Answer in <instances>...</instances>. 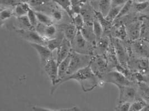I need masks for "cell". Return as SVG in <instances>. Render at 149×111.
Segmentation results:
<instances>
[{
  "label": "cell",
  "instance_id": "bcb514c9",
  "mask_svg": "<svg viewBox=\"0 0 149 111\" xmlns=\"http://www.w3.org/2000/svg\"><path fill=\"white\" fill-rule=\"evenodd\" d=\"M145 82L149 84V74L146 76V79H145Z\"/></svg>",
  "mask_w": 149,
  "mask_h": 111
},
{
  "label": "cell",
  "instance_id": "83f0119b",
  "mask_svg": "<svg viewBox=\"0 0 149 111\" xmlns=\"http://www.w3.org/2000/svg\"><path fill=\"white\" fill-rule=\"evenodd\" d=\"M98 6V11L106 17L112 7V0H100Z\"/></svg>",
  "mask_w": 149,
  "mask_h": 111
},
{
  "label": "cell",
  "instance_id": "2e32d148",
  "mask_svg": "<svg viewBox=\"0 0 149 111\" xmlns=\"http://www.w3.org/2000/svg\"><path fill=\"white\" fill-rule=\"evenodd\" d=\"M30 44L37 51L40 57L41 64L42 65L48 59L53 58V51L46 45L38 43H30Z\"/></svg>",
  "mask_w": 149,
  "mask_h": 111
},
{
  "label": "cell",
  "instance_id": "277c9868",
  "mask_svg": "<svg viewBox=\"0 0 149 111\" xmlns=\"http://www.w3.org/2000/svg\"><path fill=\"white\" fill-rule=\"evenodd\" d=\"M101 80L104 83L113 84L117 87L123 85H134L137 84L129 79L125 74L116 69L110 70L108 71L102 76Z\"/></svg>",
  "mask_w": 149,
  "mask_h": 111
},
{
  "label": "cell",
  "instance_id": "1f68e13d",
  "mask_svg": "<svg viewBox=\"0 0 149 111\" xmlns=\"http://www.w3.org/2000/svg\"><path fill=\"white\" fill-rule=\"evenodd\" d=\"M122 6L123 5L111 7L107 15L106 16V19L110 22L113 23L116 20Z\"/></svg>",
  "mask_w": 149,
  "mask_h": 111
},
{
  "label": "cell",
  "instance_id": "f35d334b",
  "mask_svg": "<svg viewBox=\"0 0 149 111\" xmlns=\"http://www.w3.org/2000/svg\"><path fill=\"white\" fill-rule=\"evenodd\" d=\"M131 105V103L129 102H124L119 103L115 108V111H129Z\"/></svg>",
  "mask_w": 149,
  "mask_h": 111
},
{
  "label": "cell",
  "instance_id": "d6986e66",
  "mask_svg": "<svg viewBox=\"0 0 149 111\" xmlns=\"http://www.w3.org/2000/svg\"><path fill=\"white\" fill-rule=\"evenodd\" d=\"M81 14L86 23H93L96 18L95 10L87 2L81 8Z\"/></svg>",
  "mask_w": 149,
  "mask_h": 111
},
{
  "label": "cell",
  "instance_id": "5bb4252c",
  "mask_svg": "<svg viewBox=\"0 0 149 111\" xmlns=\"http://www.w3.org/2000/svg\"><path fill=\"white\" fill-rule=\"evenodd\" d=\"M111 43V37L108 35L103 36L95 45L93 56H104Z\"/></svg>",
  "mask_w": 149,
  "mask_h": 111
},
{
  "label": "cell",
  "instance_id": "f546056e",
  "mask_svg": "<svg viewBox=\"0 0 149 111\" xmlns=\"http://www.w3.org/2000/svg\"><path fill=\"white\" fill-rule=\"evenodd\" d=\"M148 103L140 96L135 101L131 103L130 108V111H141Z\"/></svg>",
  "mask_w": 149,
  "mask_h": 111
},
{
  "label": "cell",
  "instance_id": "7a4b0ae2",
  "mask_svg": "<svg viewBox=\"0 0 149 111\" xmlns=\"http://www.w3.org/2000/svg\"><path fill=\"white\" fill-rule=\"evenodd\" d=\"M70 56L71 59L68 71V76L89 65L93 56L82 54L73 50H72Z\"/></svg>",
  "mask_w": 149,
  "mask_h": 111
},
{
  "label": "cell",
  "instance_id": "603a6c76",
  "mask_svg": "<svg viewBox=\"0 0 149 111\" xmlns=\"http://www.w3.org/2000/svg\"><path fill=\"white\" fill-rule=\"evenodd\" d=\"M31 6L27 2H21L14 8V16L16 17L26 16Z\"/></svg>",
  "mask_w": 149,
  "mask_h": 111
},
{
  "label": "cell",
  "instance_id": "7dc6e473",
  "mask_svg": "<svg viewBox=\"0 0 149 111\" xmlns=\"http://www.w3.org/2000/svg\"><path fill=\"white\" fill-rule=\"evenodd\" d=\"M145 39H147V40H148L149 42V38H145Z\"/></svg>",
  "mask_w": 149,
  "mask_h": 111
},
{
  "label": "cell",
  "instance_id": "836d02e7",
  "mask_svg": "<svg viewBox=\"0 0 149 111\" xmlns=\"http://www.w3.org/2000/svg\"><path fill=\"white\" fill-rule=\"evenodd\" d=\"M50 16L54 21L56 22H60L64 19L63 11L56 7L52 8L50 10Z\"/></svg>",
  "mask_w": 149,
  "mask_h": 111
},
{
  "label": "cell",
  "instance_id": "6da1fadb",
  "mask_svg": "<svg viewBox=\"0 0 149 111\" xmlns=\"http://www.w3.org/2000/svg\"><path fill=\"white\" fill-rule=\"evenodd\" d=\"M70 80H74L78 82L80 84L82 89L84 92H88L93 90L100 84L101 80V79L95 74L90 65H88L77 71L72 74L66 76L59 82L52 87L51 93L53 94L55 90L59 85Z\"/></svg>",
  "mask_w": 149,
  "mask_h": 111
},
{
  "label": "cell",
  "instance_id": "3957f363",
  "mask_svg": "<svg viewBox=\"0 0 149 111\" xmlns=\"http://www.w3.org/2000/svg\"><path fill=\"white\" fill-rule=\"evenodd\" d=\"M72 50L77 53L93 56L95 44L88 42L81 34L80 30H78L74 39L71 42Z\"/></svg>",
  "mask_w": 149,
  "mask_h": 111
},
{
  "label": "cell",
  "instance_id": "52a82bcc",
  "mask_svg": "<svg viewBox=\"0 0 149 111\" xmlns=\"http://www.w3.org/2000/svg\"><path fill=\"white\" fill-rule=\"evenodd\" d=\"M128 66L131 72L138 71L146 76L149 74V58L130 56Z\"/></svg>",
  "mask_w": 149,
  "mask_h": 111
},
{
  "label": "cell",
  "instance_id": "d590c367",
  "mask_svg": "<svg viewBox=\"0 0 149 111\" xmlns=\"http://www.w3.org/2000/svg\"><path fill=\"white\" fill-rule=\"evenodd\" d=\"M72 21L74 23L78 30H81L86 23L84 18L81 13L74 14L72 19Z\"/></svg>",
  "mask_w": 149,
  "mask_h": 111
},
{
  "label": "cell",
  "instance_id": "7bdbcfd3",
  "mask_svg": "<svg viewBox=\"0 0 149 111\" xmlns=\"http://www.w3.org/2000/svg\"><path fill=\"white\" fill-rule=\"evenodd\" d=\"M128 0H112V7L123 5Z\"/></svg>",
  "mask_w": 149,
  "mask_h": 111
},
{
  "label": "cell",
  "instance_id": "5b68a950",
  "mask_svg": "<svg viewBox=\"0 0 149 111\" xmlns=\"http://www.w3.org/2000/svg\"><path fill=\"white\" fill-rule=\"evenodd\" d=\"M114 45L116 53L119 64L123 68L129 69L128 64L130 58V53L128 46L122 43V40L111 36ZM130 70V69H129Z\"/></svg>",
  "mask_w": 149,
  "mask_h": 111
},
{
  "label": "cell",
  "instance_id": "ab89813d",
  "mask_svg": "<svg viewBox=\"0 0 149 111\" xmlns=\"http://www.w3.org/2000/svg\"><path fill=\"white\" fill-rule=\"evenodd\" d=\"M50 0H30L28 3L31 7H39L45 5Z\"/></svg>",
  "mask_w": 149,
  "mask_h": 111
},
{
  "label": "cell",
  "instance_id": "ba28073f",
  "mask_svg": "<svg viewBox=\"0 0 149 111\" xmlns=\"http://www.w3.org/2000/svg\"><path fill=\"white\" fill-rule=\"evenodd\" d=\"M89 65L95 74L100 79L109 71L108 62L104 56H92Z\"/></svg>",
  "mask_w": 149,
  "mask_h": 111
},
{
  "label": "cell",
  "instance_id": "484cf974",
  "mask_svg": "<svg viewBox=\"0 0 149 111\" xmlns=\"http://www.w3.org/2000/svg\"><path fill=\"white\" fill-rule=\"evenodd\" d=\"M53 1L56 3L59 6L65 11L69 16V17L72 19L73 14L72 12V6L70 0H53Z\"/></svg>",
  "mask_w": 149,
  "mask_h": 111
},
{
  "label": "cell",
  "instance_id": "d4e9b609",
  "mask_svg": "<svg viewBox=\"0 0 149 111\" xmlns=\"http://www.w3.org/2000/svg\"><path fill=\"white\" fill-rule=\"evenodd\" d=\"M16 30H29L34 28L33 26L31 25L27 15L22 16V17H16Z\"/></svg>",
  "mask_w": 149,
  "mask_h": 111
},
{
  "label": "cell",
  "instance_id": "ee69618b",
  "mask_svg": "<svg viewBox=\"0 0 149 111\" xmlns=\"http://www.w3.org/2000/svg\"><path fill=\"white\" fill-rule=\"evenodd\" d=\"M57 111H80V109L77 107L74 106L70 108H61V109H57Z\"/></svg>",
  "mask_w": 149,
  "mask_h": 111
},
{
  "label": "cell",
  "instance_id": "e0dca14e",
  "mask_svg": "<svg viewBox=\"0 0 149 111\" xmlns=\"http://www.w3.org/2000/svg\"><path fill=\"white\" fill-rule=\"evenodd\" d=\"M59 28L61 29L64 37L71 42H73L78 31L74 23L72 21L70 23L62 24L59 26Z\"/></svg>",
  "mask_w": 149,
  "mask_h": 111
},
{
  "label": "cell",
  "instance_id": "44dd1931",
  "mask_svg": "<svg viewBox=\"0 0 149 111\" xmlns=\"http://www.w3.org/2000/svg\"><path fill=\"white\" fill-rule=\"evenodd\" d=\"M71 59L70 54L63 60L61 62H60L58 65V82H60L64 78L68 76V71L69 67V64ZM56 83V84H57Z\"/></svg>",
  "mask_w": 149,
  "mask_h": 111
},
{
  "label": "cell",
  "instance_id": "8fae6325",
  "mask_svg": "<svg viewBox=\"0 0 149 111\" xmlns=\"http://www.w3.org/2000/svg\"><path fill=\"white\" fill-rule=\"evenodd\" d=\"M44 69L53 86L58 82V64L54 58L47 60L42 65Z\"/></svg>",
  "mask_w": 149,
  "mask_h": 111
},
{
  "label": "cell",
  "instance_id": "8d00e7d4",
  "mask_svg": "<svg viewBox=\"0 0 149 111\" xmlns=\"http://www.w3.org/2000/svg\"><path fill=\"white\" fill-rule=\"evenodd\" d=\"M149 7V2H134L133 8L137 12H141L142 11H145Z\"/></svg>",
  "mask_w": 149,
  "mask_h": 111
},
{
  "label": "cell",
  "instance_id": "b9f144b4",
  "mask_svg": "<svg viewBox=\"0 0 149 111\" xmlns=\"http://www.w3.org/2000/svg\"><path fill=\"white\" fill-rule=\"evenodd\" d=\"M32 110L35 111H56L55 109H51V108H48L46 107H40V106H37V105H34L32 107Z\"/></svg>",
  "mask_w": 149,
  "mask_h": 111
},
{
  "label": "cell",
  "instance_id": "ffe728a7",
  "mask_svg": "<svg viewBox=\"0 0 149 111\" xmlns=\"http://www.w3.org/2000/svg\"><path fill=\"white\" fill-rule=\"evenodd\" d=\"M80 31L87 40L95 45L97 39L93 30V23H85V25Z\"/></svg>",
  "mask_w": 149,
  "mask_h": 111
},
{
  "label": "cell",
  "instance_id": "7c38bea8",
  "mask_svg": "<svg viewBox=\"0 0 149 111\" xmlns=\"http://www.w3.org/2000/svg\"><path fill=\"white\" fill-rule=\"evenodd\" d=\"M35 30L43 37L45 42L54 38L58 34L57 28L54 24L46 25L38 22Z\"/></svg>",
  "mask_w": 149,
  "mask_h": 111
},
{
  "label": "cell",
  "instance_id": "e575fe53",
  "mask_svg": "<svg viewBox=\"0 0 149 111\" xmlns=\"http://www.w3.org/2000/svg\"><path fill=\"white\" fill-rule=\"evenodd\" d=\"M93 30H94L95 37H96V39L97 41L98 39H100L103 36V35L104 33L103 28L101 24L97 19V18L95 19V20L93 22Z\"/></svg>",
  "mask_w": 149,
  "mask_h": 111
},
{
  "label": "cell",
  "instance_id": "74e56055",
  "mask_svg": "<svg viewBox=\"0 0 149 111\" xmlns=\"http://www.w3.org/2000/svg\"><path fill=\"white\" fill-rule=\"evenodd\" d=\"M27 16L31 25L35 28L39 22L38 20V19H37V17H36V15L35 11H34L32 8H31L30 9L29 11L28 12Z\"/></svg>",
  "mask_w": 149,
  "mask_h": 111
},
{
  "label": "cell",
  "instance_id": "681fc988",
  "mask_svg": "<svg viewBox=\"0 0 149 111\" xmlns=\"http://www.w3.org/2000/svg\"><path fill=\"white\" fill-rule=\"evenodd\" d=\"M148 1H149V0H148Z\"/></svg>",
  "mask_w": 149,
  "mask_h": 111
},
{
  "label": "cell",
  "instance_id": "4316f807",
  "mask_svg": "<svg viewBox=\"0 0 149 111\" xmlns=\"http://www.w3.org/2000/svg\"><path fill=\"white\" fill-rule=\"evenodd\" d=\"M35 13L39 22L46 25L54 24V21L50 16L40 11H35Z\"/></svg>",
  "mask_w": 149,
  "mask_h": 111
},
{
  "label": "cell",
  "instance_id": "4dcf8cb0",
  "mask_svg": "<svg viewBox=\"0 0 149 111\" xmlns=\"http://www.w3.org/2000/svg\"><path fill=\"white\" fill-rule=\"evenodd\" d=\"M72 6V12L74 14L81 13V8L87 2V0H70Z\"/></svg>",
  "mask_w": 149,
  "mask_h": 111
},
{
  "label": "cell",
  "instance_id": "f6af8a7d",
  "mask_svg": "<svg viewBox=\"0 0 149 111\" xmlns=\"http://www.w3.org/2000/svg\"><path fill=\"white\" fill-rule=\"evenodd\" d=\"M135 2H145L148 1V0H134Z\"/></svg>",
  "mask_w": 149,
  "mask_h": 111
},
{
  "label": "cell",
  "instance_id": "7402d4cb",
  "mask_svg": "<svg viewBox=\"0 0 149 111\" xmlns=\"http://www.w3.org/2000/svg\"><path fill=\"white\" fill-rule=\"evenodd\" d=\"M64 38V35L63 31H61L59 33V34L58 33L56 36L54 38L50 39L47 42H46L45 45H46L48 48H49L53 52V51H54L55 50L59 48Z\"/></svg>",
  "mask_w": 149,
  "mask_h": 111
},
{
  "label": "cell",
  "instance_id": "8992f818",
  "mask_svg": "<svg viewBox=\"0 0 149 111\" xmlns=\"http://www.w3.org/2000/svg\"><path fill=\"white\" fill-rule=\"evenodd\" d=\"M130 42V56L149 58V42L146 39L140 37Z\"/></svg>",
  "mask_w": 149,
  "mask_h": 111
},
{
  "label": "cell",
  "instance_id": "c3c4849f",
  "mask_svg": "<svg viewBox=\"0 0 149 111\" xmlns=\"http://www.w3.org/2000/svg\"><path fill=\"white\" fill-rule=\"evenodd\" d=\"M91 1H93V0H91Z\"/></svg>",
  "mask_w": 149,
  "mask_h": 111
},
{
  "label": "cell",
  "instance_id": "30bf717a",
  "mask_svg": "<svg viewBox=\"0 0 149 111\" xmlns=\"http://www.w3.org/2000/svg\"><path fill=\"white\" fill-rule=\"evenodd\" d=\"M126 25L127 37L129 41H134L141 37L142 20L141 17L136 18L135 19L130 21Z\"/></svg>",
  "mask_w": 149,
  "mask_h": 111
},
{
  "label": "cell",
  "instance_id": "f1b7e54d",
  "mask_svg": "<svg viewBox=\"0 0 149 111\" xmlns=\"http://www.w3.org/2000/svg\"><path fill=\"white\" fill-rule=\"evenodd\" d=\"M133 5H134V1L132 0H128L123 5V6L120 10V12L118 14L115 21L121 19L122 17H125V16L130 14L131 10L133 8Z\"/></svg>",
  "mask_w": 149,
  "mask_h": 111
},
{
  "label": "cell",
  "instance_id": "9c48e42d",
  "mask_svg": "<svg viewBox=\"0 0 149 111\" xmlns=\"http://www.w3.org/2000/svg\"><path fill=\"white\" fill-rule=\"evenodd\" d=\"M117 88L120 91L118 103L124 102L132 103L139 97L137 84L134 85L118 86Z\"/></svg>",
  "mask_w": 149,
  "mask_h": 111
},
{
  "label": "cell",
  "instance_id": "4fadbf2b",
  "mask_svg": "<svg viewBox=\"0 0 149 111\" xmlns=\"http://www.w3.org/2000/svg\"><path fill=\"white\" fill-rule=\"evenodd\" d=\"M17 33L20 36L22 39L26 40L29 43H38L41 44H45V41L35 30H16Z\"/></svg>",
  "mask_w": 149,
  "mask_h": 111
},
{
  "label": "cell",
  "instance_id": "cb8c5ba5",
  "mask_svg": "<svg viewBox=\"0 0 149 111\" xmlns=\"http://www.w3.org/2000/svg\"><path fill=\"white\" fill-rule=\"evenodd\" d=\"M139 96L149 104V84L145 82L137 83Z\"/></svg>",
  "mask_w": 149,
  "mask_h": 111
},
{
  "label": "cell",
  "instance_id": "ac0fdd59",
  "mask_svg": "<svg viewBox=\"0 0 149 111\" xmlns=\"http://www.w3.org/2000/svg\"><path fill=\"white\" fill-rule=\"evenodd\" d=\"M112 36L121 40H125L127 37L126 28L123 22H117L115 26H113L112 29Z\"/></svg>",
  "mask_w": 149,
  "mask_h": 111
},
{
  "label": "cell",
  "instance_id": "d6a6232c",
  "mask_svg": "<svg viewBox=\"0 0 149 111\" xmlns=\"http://www.w3.org/2000/svg\"><path fill=\"white\" fill-rule=\"evenodd\" d=\"M14 16V9L11 8H6L4 9H1L0 12V19L1 22V25L3 22L11 19Z\"/></svg>",
  "mask_w": 149,
  "mask_h": 111
},
{
  "label": "cell",
  "instance_id": "60d3db41",
  "mask_svg": "<svg viewBox=\"0 0 149 111\" xmlns=\"http://www.w3.org/2000/svg\"><path fill=\"white\" fill-rule=\"evenodd\" d=\"M20 2L21 0H1V5L9 7H15Z\"/></svg>",
  "mask_w": 149,
  "mask_h": 111
},
{
  "label": "cell",
  "instance_id": "9a60e30c",
  "mask_svg": "<svg viewBox=\"0 0 149 111\" xmlns=\"http://www.w3.org/2000/svg\"><path fill=\"white\" fill-rule=\"evenodd\" d=\"M56 50L57 51L56 60L58 62V64L59 65L60 62L64 60L66 58H67L68 56L70 54L72 50L71 42L69 41L67 39L64 37L61 45Z\"/></svg>",
  "mask_w": 149,
  "mask_h": 111
}]
</instances>
